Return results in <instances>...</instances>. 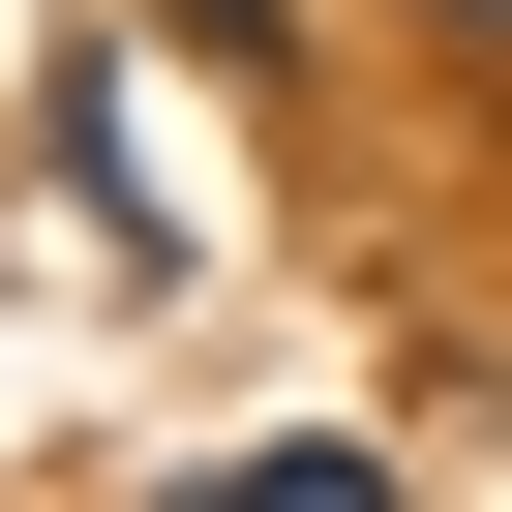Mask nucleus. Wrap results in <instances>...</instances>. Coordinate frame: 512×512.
Segmentation results:
<instances>
[{
  "mask_svg": "<svg viewBox=\"0 0 512 512\" xmlns=\"http://www.w3.org/2000/svg\"><path fill=\"white\" fill-rule=\"evenodd\" d=\"M211 512H392V482H362V452H272V482H211Z\"/></svg>",
  "mask_w": 512,
  "mask_h": 512,
  "instance_id": "obj_1",
  "label": "nucleus"
},
{
  "mask_svg": "<svg viewBox=\"0 0 512 512\" xmlns=\"http://www.w3.org/2000/svg\"><path fill=\"white\" fill-rule=\"evenodd\" d=\"M422 31H452V61H512V0H422Z\"/></svg>",
  "mask_w": 512,
  "mask_h": 512,
  "instance_id": "obj_2",
  "label": "nucleus"
}]
</instances>
